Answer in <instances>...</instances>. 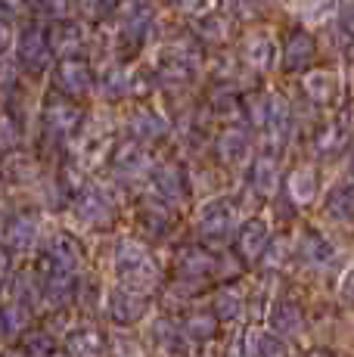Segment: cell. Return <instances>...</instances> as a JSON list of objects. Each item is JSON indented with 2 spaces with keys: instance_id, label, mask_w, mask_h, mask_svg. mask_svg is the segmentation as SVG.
Segmentation results:
<instances>
[{
  "instance_id": "60d3db41",
  "label": "cell",
  "mask_w": 354,
  "mask_h": 357,
  "mask_svg": "<svg viewBox=\"0 0 354 357\" xmlns=\"http://www.w3.org/2000/svg\"><path fill=\"white\" fill-rule=\"evenodd\" d=\"M10 264H13V252L6 249V245H0V277L10 271Z\"/></svg>"
},
{
  "instance_id": "5bb4252c",
  "label": "cell",
  "mask_w": 354,
  "mask_h": 357,
  "mask_svg": "<svg viewBox=\"0 0 354 357\" xmlns=\"http://www.w3.org/2000/svg\"><path fill=\"white\" fill-rule=\"evenodd\" d=\"M44 121H47V128H50V134L66 137L81 125V112L69 100H50L44 109Z\"/></svg>"
},
{
  "instance_id": "4fadbf2b",
  "label": "cell",
  "mask_w": 354,
  "mask_h": 357,
  "mask_svg": "<svg viewBox=\"0 0 354 357\" xmlns=\"http://www.w3.org/2000/svg\"><path fill=\"white\" fill-rule=\"evenodd\" d=\"M38 239V215L22 211L6 224V249L10 252H29Z\"/></svg>"
},
{
  "instance_id": "7dc6e473",
  "label": "cell",
  "mask_w": 354,
  "mask_h": 357,
  "mask_svg": "<svg viewBox=\"0 0 354 357\" xmlns=\"http://www.w3.org/2000/svg\"><path fill=\"white\" fill-rule=\"evenodd\" d=\"M47 357H66V351H50Z\"/></svg>"
},
{
  "instance_id": "7a4b0ae2",
  "label": "cell",
  "mask_w": 354,
  "mask_h": 357,
  "mask_svg": "<svg viewBox=\"0 0 354 357\" xmlns=\"http://www.w3.org/2000/svg\"><path fill=\"white\" fill-rule=\"evenodd\" d=\"M146 311H149V295L140 289L115 286V289L106 295V314H109V320L118 326H134L137 320L146 317Z\"/></svg>"
},
{
  "instance_id": "ab89813d",
  "label": "cell",
  "mask_w": 354,
  "mask_h": 357,
  "mask_svg": "<svg viewBox=\"0 0 354 357\" xmlns=\"http://www.w3.org/2000/svg\"><path fill=\"white\" fill-rule=\"evenodd\" d=\"M31 6H35L38 13H53V16H59V13L66 10V0H31Z\"/></svg>"
},
{
  "instance_id": "8992f818",
  "label": "cell",
  "mask_w": 354,
  "mask_h": 357,
  "mask_svg": "<svg viewBox=\"0 0 354 357\" xmlns=\"http://www.w3.org/2000/svg\"><path fill=\"white\" fill-rule=\"evenodd\" d=\"M217 273V255L208 249H202V245H190V249H183L180 255H177V277L180 280H196V283H202L206 277H212Z\"/></svg>"
},
{
  "instance_id": "9c48e42d",
  "label": "cell",
  "mask_w": 354,
  "mask_h": 357,
  "mask_svg": "<svg viewBox=\"0 0 354 357\" xmlns=\"http://www.w3.org/2000/svg\"><path fill=\"white\" fill-rule=\"evenodd\" d=\"M270 239V230H268V221L264 218H249L246 224L236 233V255L246 258V261H258Z\"/></svg>"
},
{
  "instance_id": "d4e9b609",
  "label": "cell",
  "mask_w": 354,
  "mask_h": 357,
  "mask_svg": "<svg viewBox=\"0 0 354 357\" xmlns=\"http://www.w3.org/2000/svg\"><path fill=\"white\" fill-rule=\"evenodd\" d=\"M47 47L50 53H59V56H72L75 50H81V29L72 22H56L47 38Z\"/></svg>"
},
{
  "instance_id": "9a60e30c",
  "label": "cell",
  "mask_w": 354,
  "mask_h": 357,
  "mask_svg": "<svg viewBox=\"0 0 354 357\" xmlns=\"http://www.w3.org/2000/svg\"><path fill=\"white\" fill-rule=\"evenodd\" d=\"M153 190H155V199L162 202L174 205L183 199V171L177 165H162V168L153 171Z\"/></svg>"
},
{
  "instance_id": "e575fe53",
  "label": "cell",
  "mask_w": 354,
  "mask_h": 357,
  "mask_svg": "<svg viewBox=\"0 0 354 357\" xmlns=\"http://www.w3.org/2000/svg\"><path fill=\"white\" fill-rule=\"evenodd\" d=\"M286 258H289V239H283V236L268 239V245H264V252H261V264L268 267V271H277L280 264H286Z\"/></svg>"
},
{
  "instance_id": "5b68a950",
  "label": "cell",
  "mask_w": 354,
  "mask_h": 357,
  "mask_svg": "<svg viewBox=\"0 0 354 357\" xmlns=\"http://www.w3.org/2000/svg\"><path fill=\"white\" fill-rule=\"evenodd\" d=\"M196 230H199L202 239H227L230 230H233V205L224 202V199H215V202L202 205L199 218H196Z\"/></svg>"
},
{
  "instance_id": "b9f144b4",
  "label": "cell",
  "mask_w": 354,
  "mask_h": 357,
  "mask_svg": "<svg viewBox=\"0 0 354 357\" xmlns=\"http://www.w3.org/2000/svg\"><path fill=\"white\" fill-rule=\"evenodd\" d=\"M224 357H246V348H243V342L236 339V342H230V348H227V354Z\"/></svg>"
},
{
  "instance_id": "83f0119b",
  "label": "cell",
  "mask_w": 354,
  "mask_h": 357,
  "mask_svg": "<svg viewBox=\"0 0 354 357\" xmlns=\"http://www.w3.org/2000/svg\"><path fill=\"white\" fill-rule=\"evenodd\" d=\"M180 329H183V335H187V339L208 342V339H215V333H217V320H215L212 311H193L187 320H183Z\"/></svg>"
},
{
  "instance_id": "f546056e",
  "label": "cell",
  "mask_w": 354,
  "mask_h": 357,
  "mask_svg": "<svg viewBox=\"0 0 354 357\" xmlns=\"http://www.w3.org/2000/svg\"><path fill=\"white\" fill-rule=\"evenodd\" d=\"M29 324V311L19 305H3L0 307V339H16Z\"/></svg>"
},
{
  "instance_id": "d590c367",
  "label": "cell",
  "mask_w": 354,
  "mask_h": 357,
  "mask_svg": "<svg viewBox=\"0 0 354 357\" xmlns=\"http://www.w3.org/2000/svg\"><path fill=\"white\" fill-rule=\"evenodd\" d=\"M109 357H143V354H140V345L134 339L118 335V339H112V345H109Z\"/></svg>"
},
{
  "instance_id": "cb8c5ba5",
  "label": "cell",
  "mask_w": 354,
  "mask_h": 357,
  "mask_svg": "<svg viewBox=\"0 0 354 357\" xmlns=\"http://www.w3.org/2000/svg\"><path fill=\"white\" fill-rule=\"evenodd\" d=\"M249 155V137L243 130H224L217 137V159L224 165H240Z\"/></svg>"
},
{
  "instance_id": "836d02e7",
  "label": "cell",
  "mask_w": 354,
  "mask_h": 357,
  "mask_svg": "<svg viewBox=\"0 0 354 357\" xmlns=\"http://www.w3.org/2000/svg\"><path fill=\"white\" fill-rule=\"evenodd\" d=\"M22 345H25V354L29 357H47L50 351H56V342H53V335L47 333L44 326H38V329H31V333H25V339H22Z\"/></svg>"
},
{
  "instance_id": "52a82bcc",
  "label": "cell",
  "mask_w": 354,
  "mask_h": 357,
  "mask_svg": "<svg viewBox=\"0 0 354 357\" xmlns=\"http://www.w3.org/2000/svg\"><path fill=\"white\" fill-rule=\"evenodd\" d=\"M270 333L280 335V339H292V335H298L305 329V311L298 301L292 298H280L274 307H270Z\"/></svg>"
},
{
  "instance_id": "bcb514c9",
  "label": "cell",
  "mask_w": 354,
  "mask_h": 357,
  "mask_svg": "<svg viewBox=\"0 0 354 357\" xmlns=\"http://www.w3.org/2000/svg\"><path fill=\"white\" fill-rule=\"evenodd\" d=\"M0 357H25V354H22V351H3Z\"/></svg>"
},
{
  "instance_id": "4dcf8cb0",
  "label": "cell",
  "mask_w": 354,
  "mask_h": 357,
  "mask_svg": "<svg viewBox=\"0 0 354 357\" xmlns=\"http://www.w3.org/2000/svg\"><path fill=\"white\" fill-rule=\"evenodd\" d=\"M274 40L268 38V34H252V38L246 40V59L252 66H261L268 68L270 63H274Z\"/></svg>"
},
{
  "instance_id": "484cf974",
  "label": "cell",
  "mask_w": 354,
  "mask_h": 357,
  "mask_svg": "<svg viewBox=\"0 0 354 357\" xmlns=\"http://www.w3.org/2000/svg\"><path fill=\"white\" fill-rule=\"evenodd\" d=\"M212 314L217 324H236L243 314V295L236 289H217L215 298H212Z\"/></svg>"
},
{
  "instance_id": "d6a6232c",
  "label": "cell",
  "mask_w": 354,
  "mask_h": 357,
  "mask_svg": "<svg viewBox=\"0 0 354 357\" xmlns=\"http://www.w3.org/2000/svg\"><path fill=\"white\" fill-rule=\"evenodd\" d=\"M326 215L339 224H348L351 221V190L348 187H336L326 199Z\"/></svg>"
},
{
  "instance_id": "6da1fadb",
  "label": "cell",
  "mask_w": 354,
  "mask_h": 357,
  "mask_svg": "<svg viewBox=\"0 0 354 357\" xmlns=\"http://www.w3.org/2000/svg\"><path fill=\"white\" fill-rule=\"evenodd\" d=\"M115 271L121 277V286H131V289H153L159 283V264L149 255V249L137 239H121L118 249H115Z\"/></svg>"
},
{
  "instance_id": "74e56055",
  "label": "cell",
  "mask_w": 354,
  "mask_h": 357,
  "mask_svg": "<svg viewBox=\"0 0 354 357\" xmlns=\"http://www.w3.org/2000/svg\"><path fill=\"white\" fill-rule=\"evenodd\" d=\"M103 93H106V97H112V100L125 97V93H128V78H125L121 72L106 75V87H103Z\"/></svg>"
},
{
  "instance_id": "44dd1931",
  "label": "cell",
  "mask_w": 354,
  "mask_h": 357,
  "mask_svg": "<svg viewBox=\"0 0 354 357\" xmlns=\"http://www.w3.org/2000/svg\"><path fill=\"white\" fill-rule=\"evenodd\" d=\"M243 348H246V357H286V345L280 335L258 333V329H249Z\"/></svg>"
},
{
  "instance_id": "7402d4cb",
  "label": "cell",
  "mask_w": 354,
  "mask_h": 357,
  "mask_svg": "<svg viewBox=\"0 0 354 357\" xmlns=\"http://www.w3.org/2000/svg\"><path fill=\"white\" fill-rule=\"evenodd\" d=\"M131 137L134 140H159V137H165V119H162L159 112H153V109H140V112L131 115Z\"/></svg>"
},
{
  "instance_id": "f35d334b",
  "label": "cell",
  "mask_w": 354,
  "mask_h": 357,
  "mask_svg": "<svg viewBox=\"0 0 354 357\" xmlns=\"http://www.w3.org/2000/svg\"><path fill=\"white\" fill-rule=\"evenodd\" d=\"M339 146H342V137H339V130H336V128L323 130V134L317 137V149H320L323 155H332Z\"/></svg>"
},
{
  "instance_id": "7bdbcfd3",
  "label": "cell",
  "mask_w": 354,
  "mask_h": 357,
  "mask_svg": "<svg viewBox=\"0 0 354 357\" xmlns=\"http://www.w3.org/2000/svg\"><path fill=\"white\" fill-rule=\"evenodd\" d=\"M6 47H10V31H6V25L0 22V53H3Z\"/></svg>"
},
{
  "instance_id": "ba28073f",
  "label": "cell",
  "mask_w": 354,
  "mask_h": 357,
  "mask_svg": "<svg viewBox=\"0 0 354 357\" xmlns=\"http://www.w3.org/2000/svg\"><path fill=\"white\" fill-rule=\"evenodd\" d=\"M298 258H302V264L314 267V271H323V267H330L332 261H336V249H332V243L323 233L305 230L302 239H298Z\"/></svg>"
},
{
  "instance_id": "d6986e66",
  "label": "cell",
  "mask_w": 354,
  "mask_h": 357,
  "mask_svg": "<svg viewBox=\"0 0 354 357\" xmlns=\"http://www.w3.org/2000/svg\"><path fill=\"white\" fill-rule=\"evenodd\" d=\"M311 59H314V40L305 31L289 34V40H286V47H283V66L289 68V72H298V68H305Z\"/></svg>"
},
{
  "instance_id": "f1b7e54d",
  "label": "cell",
  "mask_w": 354,
  "mask_h": 357,
  "mask_svg": "<svg viewBox=\"0 0 354 357\" xmlns=\"http://www.w3.org/2000/svg\"><path fill=\"white\" fill-rule=\"evenodd\" d=\"M305 93H308L314 102L326 106V102L336 100V75L332 72H311L305 78Z\"/></svg>"
},
{
  "instance_id": "7c38bea8",
  "label": "cell",
  "mask_w": 354,
  "mask_h": 357,
  "mask_svg": "<svg viewBox=\"0 0 354 357\" xmlns=\"http://www.w3.org/2000/svg\"><path fill=\"white\" fill-rule=\"evenodd\" d=\"M106 354V335L93 326L72 329L66 335V357H103Z\"/></svg>"
},
{
  "instance_id": "ee69618b",
  "label": "cell",
  "mask_w": 354,
  "mask_h": 357,
  "mask_svg": "<svg viewBox=\"0 0 354 357\" xmlns=\"http://www.w3.org/2000/svg\"><path fill=\"white\" fill-rule=\"evenodd\" d=\"M305 357H336L332 351H326V348H314V351H308Z\"/></svg>"
},
{
  "instance_id": "4316f807",
  "label": "cell",
  "mask_w": 354,
  "mask_h": 357,
  "mask_svg": "<svg viewBox=\"0 0 354 357\" xmlns=\"http://www.w3.org/2000/svg\"><path fill=\"white\" fill-rule=\"evenodd\" d=\"M286 193L298 205L311 202V199L317 196V174L311 168H295L289 174V181H286Z\"/></svg>"
},
{
  "instance_id": "f6af8a7d",
  "label": "cell",
  "mask_w": 354,
  "mask_h": 357,
  "mask_svg": "<svg viewBox=\"0 0 354 357\" xmlns=\"http://www.w3.org/2000/svg\"><path fill=\"white\" fill-rule=\"evenodd\" d=\"M177 6H187V10H193L196 0H177Z\"/></svg>"
},
{
  "instance_id": "3957f363",
  "label": "cell",
  "mask_w": 354,
  "mask_h": 357,
  "mask_svg": "<svg viewBox=\"0 0 354 357\" xmlns=\"http://www.w3.org/2000/svg\"><path fill=\"white\" fill-rule=\"evenodd\" d=\"M75 215L91 227H106L115 218V202L103 187H84L75 196Z\"/></svg>"
},
{
  "instance_id": "8fae6325",
  "label": "cell",
  "mask_w": 354,
  "mask_h": 357,
  "mask_svg": "<svg viewBox=\"0 0 354 357\" xmlns=\"http://www.w3.org/2000/svg\"><path fill=\"white\" fill-rule=\"evenodd\" d=\"M38 273H40V292L53 307H66L75 298V292H78L75 273L66 271H38Z\"/></svg>"
},
{
  "instance_id": "30bf717a",
  "label": "cell",
  "mask_w": 354,
  "mask_h": 357,
  "mask_svg": "<svg viewBox=\"0 0 354 357\" xmlns=\"http://www.w3.org/2000/svg\"><path fill=\"white\" fill-rule=\"evenodd\" d=\"M112 168L118 177L125 181H137L149 171V155L143 153V146H137L134 140H125L118 149L112 153Z\"/></svg>"
},
{
  "instance_id": "603a6c76",
  "label": "cell",
  "mask_w": 354,
  "mask_h": 357,
  "mask_svg": "<svg viewBox=\"0 0 354 357\" xmlns=\"http://www.w3.org/2000/svg\"><path fill=\"white\" fill-rule=\"evenodd\" d=\"M249 183H252V190H255L258 196H270L277 190V183H280L277 162L270 159V155H261V159H255V165H252V174H249Z\"/></svg>"
},
{
  "instance_id": "277c9868",
  "label": "cell",
  "mask_w": 354,
  "mask_h": 357,
  "mask_svg": "<svg viewBox=\"0 0 354 357\" xmlns=\"http://www.w3.org/2000/svg\"><path fill=\"white\" fill-rule=\"evenodd\" d=\"M81 267V249L72 236L59 233V236L50 239L44 252H40V261L35 271H66V273H75Z\"/></svg>"
},
{
  "instance_id": "8d00e7d4",
  "label": "cell",
  "mask_w": 354,
  "mask_h": 357,
  "mask_svg": "<svg viewBox=\"0 0 354 357\" xmlns=\"http://www.w3.org/2000/svg\"><path fill=\"white\" fill-rule=\"evenodd\" d=\"M19 143V125L10 115H0V149H13Z\"/></svg>"
},
{
  "instance_id": "ac0fdd59",
  "label": "cell",
  "mask_w": 354,
  "mask_h": 357,
  "mask_svg": "<svg viewBox=\"0 0 354 357\" xmlns=\"http://www.w3.org/2000/svg\"><path fill=\"white\" fill-rule=\"evenodd\" d=\"M149 335H153V342L159 348H165V351H187V335H183V329L174 324L171 317H155L153 326H149Z\"/></svg>"
},
{
  "instance_id": "1f68e13d",
  "label": "cell",
  "mask_w": 354,
  "mask_h": 357,
  "mask_svg": "<svg viewBox=\"0 0 354 357\" xmlns=\"http://www.w3.org/2000/svg\"><path fill=\"white\" fill-rule=\"evenodd\" d=\"M140 227L149 233V236H165L168 230H171V218H168L165 208H159V205H146V208H140Z\"/></svg>"
},
{
  "instance_id": "e0dca14e",
  "label": "cell",
  "mask_w": 354,
  "mask_h": 357,
  "mask_svg": "<svg viewBox=\"0 0 354 357\" xmlns=\"http://www.w3.org/2000/svg\"><path fill=\"white\" fill-rule=\"evenodd\" d=\"M13 295H16V305L19 307H35L40 298H44V292H40V273L35 267H25V271H16V277H13Z\"/></svg>"
},
{
  "instance_id": "ffe728a7",
  "label": "cell",
  "mask_w": 354,
  "mask_h": 357,
  "mask_svg": "<svg viewBox=\"0 0 354 357\" xmlns=\"http://www.w3.org/2000/svg\"><path fill=\"white\" fill-rule=\"evenodd\" d=\"M19 59L29 68H44L47 59H50V47H47V38L35 29H29L19 40Z\"/></svg>"
},
{
  "instance_id": "c3c4849f",
  "label": "cell",
  "mask_w": 354,
  "mask_h": 357,
  "mask_svg": "<svg viewBox=\"0 0 354 357\" xmlns=\"http://www.w3.org/2000/svg\"><path fill=\"white\" fill-rule=\"evenodd\" d=\"M0 289H3V280H0Z\"/></svg>"
},
{
  "instance_id": "2e32d148",
  "label": "cell",
  "mask_w": 354,
  "mask_h": 357,
  "mask_svg": "<svg viewBox=\"0 0 354 357\" xmlns=\"http://www.w3.org/2000/svg\"><path fill=\"white\" fill-rule=\"evenodd\" d=\"M56 87L63 93H72V97H78V93H87L91 91V72H87L84 63H59L56 68Z\"/></svg>"
}]
</instances>
